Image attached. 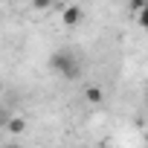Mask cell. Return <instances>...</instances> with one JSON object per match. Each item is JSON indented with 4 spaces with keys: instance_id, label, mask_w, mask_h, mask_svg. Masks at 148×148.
Listing matches in <instances>:
<instances>
[{
    "instance_id": "cell-1",
    "label": "cell",
    "mask_w": 148,
    "mask_h": 148,
    "mask_svg": "<svg viewBox=\"0 0 148 148\" xmlns=\"http://www.w3.org/2000/svg\"><path fill=\"white\" fill-rule=\"evenodd\" d=\"M49 67L58 73V76H64V79H79V76H82V64H79L76 52H70V49H58V52H52Z\"/></svg>"
},
{
    "instance_id": "cell-2",
    "label": "cell",
    "mask_w": 148,
    "mask_h": 148,
    "mask_svg": "<svg viewBox=\"0 0 148 148\" xmlns=\"http://www.w3.org/2000/svg\"><path fill=\"white\" fill-rule=\"evenodd\" d=\"M82 18H84V12L79 6H64V12H61V23L64 26H79Z\"/></svg>"
},
{
    "instance_id": "cell-3",
    "label": "cell",
    "mask_w": 148,
    "mask_h": 148,
    "mask_svg": "<svg viewBox=\"0 0 148 148\" xmlns=\"http://www.w3.org/2000/svg\"><path fill=\"white\" fill-rule=\"evenodd\" d=\"M84 99H87L90 105H99V102H102V87H96V84L87 87V90H84Z\"/></svg>"
},
{
    "instance_id": "cell-4",
    "label": "cell",
    "mask_w": 148,
    "mask_h": 148,
    "mask_svg": "<svg viewBox=\"0 0 148 148\" xmlns=\"http://www.w3.org/2000/svg\"><path fill=\"white\" fill-rule=\"evenodd\" d=\"M23 128H26V122H23L21 116H15V119L9 122V131H12V134H23Z\"/></svg>"
},
{
    "instance_id": "cell-5",
    "label": "cell",
    "mask_w": 148,
    "mask_h": 148,
    "mask_svg": "<svg viewBox=\"0 0 148 148\" xmlns=\"http://www.w3.org/2000/svg\"><path fill=\"white\" fill-rule=\"evenodd\" d=\"M136 21H139V26H142V29H148V3L136 12Z\"/></svg>"
},
{
    "instance_id": "cell-6",
    "label": "cell",
    "mask_w": 148,
    "mask_h": 148,
    "mask_svg": "<svg viewBox=\"0 0 148 148\" xmlns=\"http://www.w3.org/2000/svg\"><path fill=\"white\" fill-rule=\"evenodd\" d=\"M32 6L41 9V12H49V9H52V0H32Z\"/></svg>"
},
{
    "instance_id": "cell-7",
    "label": "cell",
    "mask_w": 148,
    "mask_h": 148,
    "mask_svg": "<svg viewBox=\"0 0 148 148\" xmlns=\"http://www.w3.org/2000/svg\"><path fill=\"white\" fill-rule=\"evenodd\" d=\"M145 3H148V0H128V6H131L134 12H139V9H142Z\"/></svg>"
},
{
    "instance_id": "cell-8",
    "label": "cell",
    "mask_w": 148,
    "mask_h": 148,
    "mask_svg": "<svg viewBox=\"0 0 148 148\" xmlns=\"http://www.w3.org/2000/svg\"><path fill=\"white\" fill-rule=\"evenodd\" d=\"M145 148H148V134H145Z\"/></svg>"
}]
</instances>
